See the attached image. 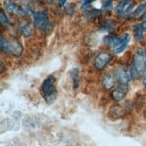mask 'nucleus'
<instances>
[{
    "instance_id": "ddd939ff",
    "label": "nucleus",
    "mask_w": 146,
    "mask_h": 146,
    "mask_svg": "<svg viewBox=\"0 0 146 146\" xmlns=\"http://www.w3.org/2000/svg\"><path fill=\"white\" fill-rule=\"evenodd\" d=\"M21 33H22V35H23L25 38L30 37L33 35L32 26L29 24L25 23L24 25H21Z\"/></svg>"
},
{
    "instance_id": "6e6552de",
    "label": "nucleus",
    "mask_w": 146,
    "mask_h": 146,
    "mask_svg": "<svg viewBox=\"0 0 146 146\" xmlns=\"http://www.w3.org/2000/svg\"><path fill=\"white\" fill-rule=\"evenodd\" d=\"M127 91H128V88H127L126 85L122 84L121 86L114 89L113 93H112V97H113L114 100H115V101H121L122 99L125 98Z\"/></svg>"
},
{
    "instance_id": "20e7f679",
    "label": "nucleus",
    "mask_w": 146,
    "mask_h": 146,
    "mask_svg": "<svg viewBox=\"0 0 146 146\" xmlns=\"http://www.w3.org/2000/svg\"><path fill=\"white\" fill-rule=\"evenodd\" d=\"M33 24L38 29L46 30L50 25L46 11H38L33 14Z\"/></svg>"
},
{
    "instance_id": "f03ea898",
    "label": "nucleus",
    "mask_w": 146,
    "mask_h": 146,
    "mask_svg": "<svg viewBox=\"0 0 146 146\" xmlns=\"http://www.w3.org/2000/svg\"><path fill=\"white\" fill-rule=\"evenodd\" d=\"M55 81V77L50 75L43 80L42 84V97L47 103H52L57 97V89H56Z\"/></svg>"
},
{
    "instance_id": "7ed1b4c3",
    "label": "nucleus",
    "mask_w": 146,
    "mask_h": 146,
    "mask_svg": "<svg viewBox=\"0 0 146 146\" xmlns=\"http://www.w3.org/2000/svg\"><path fill=\"white\" fill-rule=\"evenodd\" d=\"M1 50L9 54L19 56L23 52V47H22L20 42L7 41L4 39L3 36H1Z\"/></svg>"
},
{
    "instance_id": "1a4fd4ad",
    "label": "nucleus",
    "mask_w": 146,
    "mask_h": 146,
    "mask_svg": "<svg viewBox=\"0 0 146 146\" xmlns=\"http://www.w3.org/2000/svg\"><path fill=\"white\" fill-rule=\"evenodd\" d=\"M129 42H130V35L129 33H125L120 37V41L117 47L114 50V52L115 53H122L125 50L128 45Z\"/></svg>"
},
{
    "instance_id": "9d476101",
    "label": "nucleus",
    "mask_w": 146,
    "mask_h": 146,
    "mask_svg": "<svg viewBox=\"0 0 146 146\" xmlns=\"http://www.w3.org/2000/svg\"><path fill=\"white\" fill-rule=\"evenodd\" d=\"M115 78L113 75L110 74V73H108V74H106L103 77L102 86L106 90H109V89H111L115 86Z\"/></svg>"
},
{
    "instance_id": "4468645a",
    "label": "nucleus",
    "mask_w": 146,
    "mask_h": 146,
    "mask_svg": "<svg viewBox=\"0 0 146 146\" xmlns=\"http://www.w3.org/2000/svg\"><path fill=\"white\" fill-rule=\"evenodd\" d=\"M70 77L72 78V81H73V87L74 88H77V87L78 86V68H74L71 71H70Z\"/></svg>"
},
{
    "instance_id": "412c9836",
    "label": "nucleus",
    "mask_w": 146,
    "mask_h": 146,
    "mask_svg": "<svg viewBox=\"0 0 146 146\" xmlns=\"http://www.w3.org/2000/svg\"><path fill=\"white\" fill-rule=\"evenodd\" d=\"M145 116H146V115H145Z\"/></svg>"
},
{
    "instance_id": "f8f14e48",
    "label": "nucleus",
    "mask_w": 146,
    "mask_h": 146,
    "mask_svg": "<svg viewBox=\"0 0 146 146\" xmlns=\"http://www.w3.org/2000/svg\"><path fill=\"white\" fill-rule=\"evenodd\" d=\"M5 7H7V9L9 11L10 13L20 15L25 14L24 11L22 10L20 7H18L17 5H16L15 4H14V3H7V4H5Z\"/></svg>"
},
{
    "instance_id": "2eb2a0df",
    "label": "nucleus",
    "mask_w": 146,
    "mask_h": 146,
    "mask_svg": "<svg viewBox=\"0 0 146 146\" xmlns=\"http://www.w3.org/2000/svg\"><path fill=\"white\" fill-rule=\"evenodd\" d=\"M145 12H146V4H141L133 11V15L134 17H139V16H142L143 15H144Z\"/></svg>"
},
{
    "instance_id": "aec40b11",
    "label": "nucleus",
    "mask_w": 146,
    "mask_h": 146,
    "mask_svg": "<svg viewBox=\"0 0 146 146\" xmlns=\"http://www.w3.org/2000/svg\"><path fill=\"white\" fill-rule=\"evenodd\" d=\"M143 85H144V86L146 87V78H144V80H143Z\"/></svg>"
},
{
    "instance_id": "f3484780",
    "label": "nucleus",
    "mask_w": 146,
    "mask_h": 146,
    "mask_svg": "<svg viewBox=\"0 0 146 146\" xmlns=\"http://www.w3.org/2000/svg\"><path fill=\"white\" fill-rule=\"evenodd\" d=\"M8 22V18L7 15L4 13V11H1V23L2 24H7Z\"/></svg>"
},
{
    "instance_id": "dca6fc26",
    "label": "nucleus",
    "mask_w": 146,
    "mask_h": 146,
    "mask_svg": "<svg viewBox=\"0 0 146 146\" xmlns=\"http://www.w3.org/2000/svg\"><path fill=\"white\" fill-rule=\"evenodd\" d=\"M105 29L106 31H112L115 28L114 22H105Z\"/></svg>"
},
{
    "instance_id": "423d86ee",
    "label": "nucleus",
    "mask_w": 146,
    "mask_h": 146,
    "mask_svg": "<svg viewBox=\"0 0 146 146\" xmlns=\"http://www.w3.org/2000/svg\"><path fill=\"white\" fill-rule=\"evenodd\" d=\"M133 8V4L131 0H122L116 5L115 11L119 15L126 16L129 15Z\"/></svg>"
},
{
    "instance_id": "6ab92c4d",
    "label": "nucleus",
    "mask_w": 146,
    "mask_h": 146,
    "mask_svg": "<svg viewBox=\"0 0 146 146\" xmlns=\"http://www.w3.org/2000/svg\"><path fill=\"white\" fill-rule=\"evenodd\" d=\"M67 2V0H59V4L60 7H62V5H64Z\"/></svg>"
},
{
    "instance_id": "0eeeda50",
    "label": "nucleus",
    "mask_w": 146,
    "mask_h": 146,
    "mask_svg": "<svg viewBox=\"0 0 146 146\" xmlns=\"http://www.w3.org/2000/svg\"><path fill=\"white\" fill-rule=\"evenodd\" d=\"M115 75H116L117 80L121 82V84H123V85L128 84L132 78L131 74L130 73H128L123 67H119V68L116 70Z\"/></svg>"
},
{
    "instance_id": "39448f33",
    "label": "nucleus",
    "mask_w": 146,
    "mask_h": 146,
    "mask_svg": "<svg viewBox=\"0 0 146 146\" xmlns=\"http://www.w3.org/2000/svg\"><path fill=\"white\" fill-rule=\"evenodd\" d=\"M112 60V56L106 52H101L97 55V57L95 58L94 60V66L98 70H102L105 69L106 65H108Z\"/></svg>"
},
{
    "instance_id": "a211bd4d",
    "label": "nucleus",
    "mask_w": 146,
    "mask_h": 146,
    "mask_svg": "<svg viewBox=\"0 0 146 146\" xmlns=\"http://www.w3.org/2000/svg\"><path fill=\"white\" fill-rule=\"evenodd\" d=\"M95 0H83L82 1V5L84 7V5H89L90 3H92V2H94Z\"/></svg>"
},
{
    "instance_id": "9b49d317",
    "label": "nucleus",
    "mask_w": 146,
    "mask_h": 146,
    "mask_svg": "<svg viewBox=\"0 0 146 146\" xmlns=\"http://www.w3.org/2000/svg\"><path fill=\"white\" fill-rule=\"evenodd\" d=\"M144 32H145V26L143 24H139L133 26V33L134 37L137 41L141 42L143 40L144 36Z\"/></svg>"
},
{
    "instance_id": "f257e3e1",
    "label": "nucleus",
    "mask_w": 146,
    "mask_h": 146,
    "mask_svg": "<svg viewBox=\"0 0 146 146\" xmlns=\"http://www.w3.org/2000/svg\"><path fill=\"white\" fill-rule=\"evenodd\" d=\"M130 74L133 78H137L146 74V53L143 50H139L134 54Z\"/></svg>"
}]
</instances>
